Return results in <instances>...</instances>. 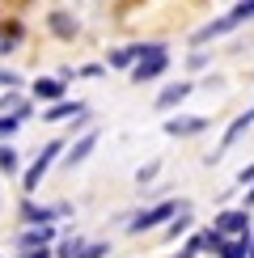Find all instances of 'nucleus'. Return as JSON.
I'll return each mask as SVG.
<instances>
[{
	"label": "nucleus",
	"instance_id": "16",
	"mask_svg": "<svg viewBox=\"0 0 254 258\" xmlns=\"http://www.w3.org/2000/svg\"><path fill=\"white\" fill-rule=\"evenodd\" d=\"M136 59H140V42H132V47H114L106 63H110V68H119V72H132Z\"/></svg>",
	"mask_w": 254,
	"mask_h": 258
},
{
	"label": "nucleus",
	"instance_id": "19",
	"mask_svg": "<svg viewBox=\"0 0 254 258\" xmlns=\"http://www.w3.org/2000/svg\"><path fill=\"white\" fill-rule=\"evenodd\" d=\"M81 250H85V241H81V237H64V241H59V250H55V258H77Z\"/></svg>",
	"mask_w": 254,
	"mask_h": 258
},
{
	"label": "nucleus",
	"instance_id": "11",
	"mask_svg": "<svg viewBox=\"0 0 254 258\" xmlns=\"http://www.w3.org/2000/svg\"><path fill=\"white\" fill-rule=\"evenodd\" d=\"M64 85L68 81H59V77H38L30 93H34L38 102H64Z\"/></svg>",
	"mask_w": 254,
	"mask_h": 258
},
{
	"label": "nucleus",
	"instance_id": "1",
	"mask_svg": "<svg viewBox=\"0 0 254 258\" xmlns=\"http://www.w3.org/2000/svg\"><path fill=\"white\" fill-rule=\"evenodd\" d=\"M165 68H169V47H165V42H140V59L132 63V81L136 85L157 81Z\"/></svg>",
	"mask_w": 254,
	"mask_h": 258
},
{
	"label": "nucleus",
	"instance_id": "29",
	"mask_svg": "<svg viewBox=\"0 0 254 258\" xmlns=\"http://www.w3.org/2000/svg\"><path fill=\"white\" fill-rule=\"evenodd\" d=\"M246 208H254V182H250V190H246Z\"/></svg>",
	"mask_w": 254,
	"mask_h": 258
},
{
	"label": "nucleus",
	"instance_id": "8",
	"mask_svg": "<svg viewBox=\"0 0 254 258\" xmlns=\"http://www.w3.org/2000/svg\"><path fill=\"white\" fill-rule=\"evenodd\" d=\"M47 26H51V34H55L59 42H72V38L81 34V26H77V17H72V13H64V9H55V13L47 17Z\"/></svg>",
	"mask_w": 254,
	"mask_h": 258
},
{
	"label": "nucleus",
	"instance_id": "24",
	"mask_svg": "<svg viewBox=\"0 0 254 258\" xmlns=\"http://www.w3.org/2000/svg\"><path fill=\"white\" fill-rule=\"evenodd\" d=\"M157 169H161L157 161H148V165H140V169H136V182H140V186H144V182H153V178H157Z\"/></svg>",
	"mask_w": 254,
	"mask_h": 258
},
{
	"label": "nucleus",
	"instance_id": "22",
	"mask_svg": "<svg viewBox=\"0 0 254 258\" xmlns=\"http://www.w3.org/2000/svg\"><path fill=\"white\" fill-rule=\"evenodd\" d=\"M17 127H21V119H17V114H0V140H9V136L17 132Z\"/></svg>",
	"mask_w": 254,
	"mask_h": 258
},
{
	"label": "nucleus",
	"instance_id": "21",
	"mask_svg": "<svg viewBox=\"0 0 254 258\" xmlns=\"http://www.w3.org/2000/svg\"><path fill=\"white\" fill-rule=\"evenodd\" d=\"M229 17L237 21V26H241V21H254V0H237V9H233Z\"/></svg>",
	"mask_w": 254,
	"mask_h": 258
},
{
	"label": "nucleus",
	"instance_id": "2",
	"mask_svg": "<svg viewBox=\"0 0 254 258\" xmlns=\"http://www.w3.org/2000/svg\"><path fill=\"white\" fill-rule=\"evenodd\" d=\"M59 153H64V140H51V144H47V148H42V153H38V161H34V165H30V169H26V178H21V186H26V195H34V190H38L42 174H47V169H51V161H55Z\"/></svg>",
	"mask_w": 254,
	"mask_h": 258
},
{
	"label": "nucleus",
	"instance_id": "23",
	"mask_svg": "<svg viewBox=\"0 0 254 258\" xmlns=\"http://www.w3.org/2000/svg\"><path fill=\"white\" fill-rule=\"evenodd\" d=\"M106 254H110V245H106V241H93V245H85L77 258H106Z\"/></svg>",
	"mask_w": 254,
	"mask_h": 258
},
{
	"label": "nucleus",
	"instance_id": "14",
	"mask_svg": "<svg viewBox=\"0 0 254 258\" xmlns=\"http://www.w3.org/2000/svg\"><path fill=\"white\" fill-rule=\"evenodd\" d=\"M229 30H237V21H233V17H220V21H212V26L195 30V34H190V42H195V47H204V42L220 38V34H229Z\"/></svg>",
	"mask_w": 254,
	"mask_h": 258
},
{
	"label": "nucleus",
	"instance_id": "12",
	"mask_svg": "<svg viewBox=\"0 0 254 258\" xmlns=\"http://www.w3.org/2000/svg\"><path fill=\"white\" fill-rule=\"evenodd\" d=\"M21 38H26V26H21V21H0V55L17 51Z\"/></svg>",
	"mask_w": 254,
	"mask_h": 258
},
{
	"label": "nucleus",
	"instance_id": "15",
	"mask_svg": "<svg viewBox=\"0 0 254 258\" xmlns=\"http://www.w3.org/2000/svg\"><path fill=\"white\" fill-rule=\"evenodd\" d=\"M93 148H98V132H85V136L77 140V144L68 148V161H64V165H68V169H77L81 161H85V157L93 153Z\"/></svg>",
	"mask_w": 254,
	"mask_h": 258
},
{
	"label": "nucleus",
	"instance_id": "26",
	"mask_svg": "<svg viewBox=\"0 0 254 258\" xmlns=\"http://www.w3.org/2000/svg\"><path fill=\"white\" fill-rule=\"evenodd\" d=\"M21 258H55L51 245H38V250H21Z\"/></svg>",
	"mask_w": 254,
	"mask_h": 258
},
{
	"label": "nucleus",
	"instance_id": "30",
	"mask_svg": "<svg viewBox=\"0 0 254 258\" xmlns=\"http://www.w3.org/2000/svg\"><path fill=\"white\" fill-rule=\"evenodd\" d=\"M250 258H254V241H250Z\"/></svg>",
	"mask_w": 254,
	"mask_h": 258
},
{
	"label": "nucleus",
	"instance_id": "27",
	"mask_svg": "<svg viewBox=\"0 0 254 258\" xmlns=\"http://www.w3.org/2000/svg\"><path fill=\"white\" fill-rule=\"evenodd\" d=\"M0 85H5V89H17L21 77H17V72H0Z\"/></svg>",
	"mask_w": 254,
	"mask_h": 258
},
{
	"label": "nucleus",
	"instance_id": "18",
	"mask_svg": "<svg viewBox=\"0 0 254 258\" xmlns=\"http://www.w3.org/2000/svg\"><path fill=\"white\" fill-rule=\"evenodd\" d=\"M17 165H21V161H17V148H13V144H0V169H5V174H17Z\"/></svg>",
	"mask_w": 254,
	"mask_h": 258
},
{
	"label": "nucleus",
	"instance_id": "28",
	"mask_svg": "<svg viewBox=\"0 0 254 258\" xmlns=\"http://www.w3.org/2000/svg\"><path fill=\"white\" fill-rule=\"evenodd\" d=\"M237 182H241V186H250V182H254V165H246V169H241V174H237Z\"/></svg>",
	"mask_w": 254,
	"mask_h": 258
},
{
	"label": "nucleus",
	"instance_id": "10",
	"mask_svg": "<svg viewBox=\"0 0 254 258\" xmlns=\"http://www.w3.org/2000/svg\"><path fill=\"white\" fill-rule=\"evenodd\" d=\"M64 212H68V208H64V203H59V208H38V203H21V220H26V224H51V220H55V216H64Z\"/></svg>",
	"mask_w": 254,
	"mask_h": 258
},
{
	"label": "nucleus",
	"instance_id": "17",
	"mask_svg": "<svg viewBox=\"0 0 254 258\" xmlns=\"http://www.w3.org/2000/svg\"><path fill=\"white\" fill-rule=\"evenodd\" d=\"M220 258H250V237H233L220 245Z\"/></svg>",
	"mask_w": 254,
	"mask_h": 258
},
{
	"label": "nucleus",
	"instance_id": "6",
	"mask_svg": "<svg viewBox=\"0 0 254 258\" xmlns=\"http://www.w3.org/2000/svg\"><path fill=\"white\" fill-rule=\"evenodd\" d=\"M199 132H208L204 114H174V119H165V136H174V140H186V136H199Z\"/></svg>",
	"mask_w": 254,
	"mask_h": 258
},
{
	"label": "nucleus",
	"instance_id": "13",
	"mask_svg": "<svg viewBox=\"0 0 254 258\" xmlns=\"http://www.w3.org/2000/svg\"><path fill=\"white\" fill-rule=\"evenodd\" d=\"M42 119H47V123H64V119H85V106H81V102H51Z\"/></svg>",
	"mask_w": 254,
	"mask_h": 258
},
{
	"label": "nucleus",
	"instance_id": "7",
	"mask_svg": "<svg viewBox=\"0 0 254 258\" xmlns=\"http://www.w3.org/2000/svg\"><path fill=\"white\" fill-rule=\"evenodd\" d=\"M55 241V229L51 224H30L26 233H17V250H38V245Z\"/></svg>",
	"mask_w": 254,
	"mask_h": 258
},
{
	"label": "nucleus",
	"instance_id": "20",
	"mask_svg": "<svg viewBox=\"0 0 254 258\" xmlns=\"http://www.w3.org/2000/svg\"><path fill=\"white\" fill-rule=\"evenodd\" d=\"M186 229H190V208H186V203H182V212H178V220L169 224V233H165V237H182Z\"/></svg>",
	"mask_w": 254,
	"mask_h": 258
},
{
	"label": "nucleus",
	"instance_id": "5",
	"mask_svg": "<svg viewBox=\"0 0 254 258\" xmlns=\"http://www.w3.org/2000/svg\"><path fill=\"white\" fill-rule=\"evenodd\" d=\"M250 127H254V110H246V114H237V119H233V123H229V132H225V140H220V148H216V153H212V157H208V165H216V161H220V157H225V153H229V148H233V144H237V140H241V136H246V132H250Z\"/></svg>",
	"mask_w": 254,
	"mask_h": 258
},
{
	"label": "nucleus",
	"instance_id": "9",
	"mask_svg": "<svg viewBox=\"0 0 254 258\" xmlns=\"http://www.w3.org/2000/svg\"><path fill=\"white\" fill-rule=\"evenodd\" d=\"M190 93H195V85L190 81H178V85H165L161 93H157V110H174L178 102H186Z\"/></svg>",
	"mask_w": 254,
	"mask_h": 258
},
{
	"label": "nucleus",
	"instance_id": "3",
	"mask_svg": "<svg viewBox=\"0 0 254 258\" xmlns=\"http://www.w3.org/2000/svg\"><path fill=\"white\" fill-rule=\"evenodd\" d=\"M182 212V203H174V199H165V203H157V208H148L140 212L132 224H127V233H144V229H157V224H165L169 216H178Z\"/></svg>",
	"mask_w": 254,
	"mask_h": 258
},
{
	"label": "nucleus",
	"instance_id": "25",
	"mask_svg": "<svg viewBox=\"0 0 254 258\" xmlns=\"http://www.w3.org/2000/svg\"><path fill=\"white\" fill-rule=\"evenodd\" d=\"M208 63H212V55H204V51H195V55L186 59V68H190V72H199V68H208Z\"/></svg>",
	"mask_w": 254,
	"mask_h": 258
},
{
	"label": "nucleus",
	"instance_id": "4",
	"mask_svg": "<svg viewBox=\"0 0 254 258\" xmlns=\"http://www.w3.org/2000/svg\"><path fill=\"white\" fill-rule=\"evenodd\" d=\"M216 229L225 237H250V208H229L216 216Z\"/></svg>",
	"mask_w": 254,
	"mask_h": 258
}]
</instances>
